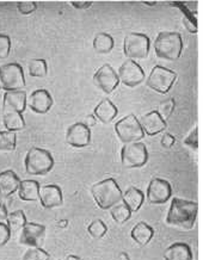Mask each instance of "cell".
<instances>
[{"mask_svg": "<svg viewBox=\"0 0 203 260\" xmlns=\"http://www.w3.org/2000/svg\"><path fill=\"white\" fill-rule=\"evenodd\" d=\"M22 260H49V254L42 248L32 247L24 253Z\"/></svg>", "mask_w": 203, "mask_h": 260, "instance_id": "32", "label": "cell"}, {"mask_svg": "<svg viewBox=\"0 0 203 260\" xmlns=\"http://www.w3.org/2000/svg\"><path fill=\"white\" fill-rule=\"evenodd\" d=\"M198 204L196 202L172 198V203L166 216V223L171 227H176L189 231L194 227L197 218Z\"/></svg>", "mask_w": 203, "mask_h": 260, "instance_id": "1", "label": "cell"}, {"mask_svg": "<svg viewBox=\"0 0 203 260\" xmlns=\"http://www.w3.org/2000/svg\"><path fill=\"white\" fill-rule=\"evenodd\" d=\"M119 114L118 108L116 105H113L109 99H104L102 101L97 107L95 108L94 116L97 119H99L102 123H110L113 118L116 117Z\"/></svg>", "mask_w": 203, "mask_h": 260, "instance_id": "21", "label": "cell"}, {"mask_svg": "<svg viewBox=\"0 0 203 260\" xmlns=\"http://www.w3.org/2000/svg\"><path fill=\"white\" fill-rule=\"evenodd\" d=\"M48 72V66L46 60L43 59H34L29 62V74L32 77L42 78L46 77Z\"/></svg>", "mask_w": 203, "mask_h": 260, "instance_id": "30", "label": "cell"}, {"mask_svg": "<svg viewBox=\"0 0 203 260\" xmlns=\"http://www.w3.org/2000/svg\"><path fill=\"white\" fill-rule=\"evenodd\" d=\"M10 239H11V229L4 222H0V246L8 244Z\"/></svg>", "mask_w": 203, "mask_h": 260, "instance_id": "36", "label": "cell"}, {"mask_svg": "<svg viewBox=\"0 0 203 260\" xmlns=\"http://www.w3.org/2000/svg\"><path fill=\"white\" fill-rule=\"evenodd\" d=\"M132 239L140 246H146L149 242L152 240L154 231L152 227L144 222H139L135 227L132 229Z\"/></svg>", "mask_w": 203, "mask_h": 260, "instance_id": "24", "label": "cell"}, {"mask_svg": "<svg viewBox=\"0 0 203 260\" xmlns=\"http://www.w3.org/2000/svg\"><path fill=\"white\" fill-rule=\"evenodd\" d=\"M106 231H108V228H106L104 222L101 220L92 221L91 224L88 227V232L90 233L91 237L95 239H99V238L104 237Z\"/></svg>", "mask_w": 203, "mask_h": 260, "instance_id": "31", "label": "cell"}, {"mask_svg": "<svg viewBox=\"0 0 203 260\" xmlns=\"http://www.w3.org/2000/svg\"><path fill=\"white\" fill-rule=\"evenodd\" d=\"M3 122L8 132H18L25 128V121L20 112L3 111Z\"/></svg>", "mask_w": 203, "mask_h": 260, "instance_id": "25", "label": "cell"}, {"mask_svg": "<svg viewBox=\"0 0 203 260\" xmlns=\"http://www.w3.org/2000/svg\"><path fill=\"white\" fill-rule=\"evenodd\" d=\"M11 50V40L8 35L0 34V59H6Z\"/></svg>", "mask_w": 203, "mask_h": 260, "instance_id": "34", "label": "cell"}, {"mask_svg": "<svg viewBox=\"0 0 203 260\" xmlns=\"http://www.w3.org/2000/svg\"><path fill=\"white\" fill-rule=\"evenodd\" d=\"M149 152L142 142L127 143L121 150V162L126 169H137L146 165Z\"/></svg>", "mask_w": 203, "mask_h": 260, "instance_id": "8", "label": "cell"}, {"mask_svg": "<svg viewBox=\"0 0 203 260\" xmlns=\"http://www.w3.org/2000/svg\"><path fill=\"white\" fill-rule=\"evenodd\" d=\"M72 6L75 9H89L92 5L91 2H72Z\"/></svg>", "mask_w": 203, "mask_h": 260, "instance_id": "39", "label": "cell"}, {"mask_svg": "<svg viewBox=\"0 0 203 260\" xmlns=\"http://www.w3.org/2000/svg\"><path fill=\"white\" fill-rule=\"evenodd\" d=\"M67 260H80V259L77 258V256H74V255H70V256H67Z\"/></svg>", "mask_w": 203, "mask_h": 260, "instance_id": "42", "label": "cell"}, {"mask_svg": "<svg viewBox=\"0 0 203 260\" xmlns=\"http://www.w3.org/2000/svg\"><path fill=\"white\" fill-rule=\"evenodd\" d=\"M26 99L25 91L5 92L3 111H17L22 114L26 109Z\"/></svg>", "mask_w": 203, "mask_h": 260, "instance_id": "18", "label": "cell"}, {"mask_svg": "<svg viewBox=\"0 0 203 260\" xmlns=\"http://www.w3.org/2000/svg\"><path fill=\"white\" fill-rule=\"evenodd\" d=\"M46 227L42 224L26 222V224L20 229L19 244L30 246V247H39V241L44 235Z\"/></svg>", "mask_w": 203, "mask_h": 260, "instance_id": "14", "label": "cell"}, {"mask_svg": "<svg viewBox=\"0 0 203 260\" xmlns=\"http://www.w3.org/2000/svg\"><path fill=\"white\" fill-rule=\"evenodd\" d=\"M37 4L35 2H20L17 5V10H18L19 13L22 15H30L34 11H36Z\"/></svg>", "mask_w": 203, "mask_h": 260, "instance_id": "35", "label": "cell"}, {"mask_svg": "<svg viewBox=\"0 0 203 260\" xmlns=\"http://www.w3.org/2000/svg\"><path fill=\"white\" fill-rule=\"evenodd\" d=\"M151 41L149 36L141 32H130L123 41V51L129 60L144 59L150 53Z\"/></svg>", "mask_w": 203, "mask_h": 260, "instance_id": "6", "label": "cell"}, {"mask_svg": "<svg viewBox=\"0 0 203 260\" xmlns=\"http://www.w3.org/2000/svg\"><path fill=\"white\" fill-rule=\"evenodd\" d=\"M94 84L104 93H111L120 84L119 75L110 64L105 63L95 73Z\"/></svg>", "mask_w": 203, "mask_h": 260, "instance_id": "11", "label": "cell"}, {"mask_svg": "<svg viewBox=\"0 0 203 260\" xmlns=\"http://www.w3.org/2000/svg\"><path fill=\"white\" fill-rule=\"evenodd\" d=\"M0 86L6 92L22 91L25 86V78L19 63L12 62L0 66Z\"/></svg>", "mask_w": 203, "mask_h": 260, "instance_id": "5", "label": "cell"}, {"mask_svg": "<svg viewBox=\"0 0 203 260\" xmlns=\"http://www.w3.org/2000/svg\"><path fill=\"white\" fill-rule=\"evenodd\" d=\"M20 181L18 176L11 170L0 173V196L9 197L18 191Z\"/></svg>", "mask_w": 203, "mask_h": 260, "instance_id": "19", "label": "cell"}, {"mask_svg": "<svg viewBox=\"0 0 203 260\" xmlns=\"http://www.w3.org/2000/svg\"><path fill=\"white\" fill-rule=\"evenodd\" d=\"M144 194L141 190L136 187H129L125 193L122 194V203H125L132 213H135L143 204Z\"/></svg>", "mask_w": 203, "mask_h": 260, "instance_id": "23", "label": "cell"}, {"mask_svg": "<svg viewBox=\"0 0 203 260\" xmlns=\"http://www.w3.org/2000/svg\"><path fill=\"white\" fill-rule=\"evenodd\" d=\"M91 141V132L84 123L79 122L72 124L67 129L66 133V142L67 145L75 148H82L86 147Z\"/></svg>", "mask_w": 203, "mask_h": 260, "instance_id": "13", "label": "cell"}, {"mask_svg": "<svg viewBox=\"0 0 203 260\" xmlns=\"http://www.w3.org/2000/svg\"><path fill=\"white\" fill-rule=\"evenodd\" d=\"M96 121H97V118H96L94 115H89L88 117L85 118V123H84V124H85L86 126H88V128H91V126L96 125Z\"/></svg>", "mask_w": 203, "mask_h": 260, "instance_id": "40", "label": "cell"}, {"mask_svg": "<svg viewBox=\"0 0 203 260\" xmlns=\"http://www.w3.org/2000/svg\"><path fill=\"white\" fill-rule=\"evenodd\" d=\"M139 122L144 134L150 136L159 134V133L166 129V122L160 117L157 110L151 111L149 114L143 115Z\"/></svg>", "mask_w": 203, "mask_h": 260, "instance_id": "17", "label": "cell"}, {"mask_svg": "<svg viewBox=\"0 0 203 260\" xmlns=\"http://www.w3.org/2000/svg\"><path fill=\"white\" fill-rule=\"evenodd\" d=\"M183 50V40L181 34L175 31H163L154 41V51L159 59L176 61L181 57Z\"/></svg>", "mask_w": 203, "mask_h": 260, "instance_id": "2", "label": "cell"}, {"mask_svg": "<svg viewBox=\"0 0 203 260\" xmlns=\"http://www.w3.org/2000/svg\"><path fill=\"white\" fill-rule=\"evenodd\" d=\"M26 105L36 114H46L53 105V98L47 90H36L26 99Z\"/></svg>", "mask_w": 203, "mask_h": 260, "instance_id": "15", "label": "cell"}, {"mask_svg": "<svg viewBox=\"0 0 203 260\" xmlns=\"http://www.w3.org/2000/svg\"><path fill=\"white\" fill-rule=\"evenodd\" d=\"M119 79L126 86L135 87L144 80V72L134 60H127L119 68Z\"/></svg>", "mask_w": 203, "mask_h": 260, "instance_id": "10", "label": "cell"}, {"mask_svg": "<svg viewBox=\"0 0 203 260\" xmlns=\"http://www.w3.org/2000/svg\"><path fill=\"white\" fill-rule=\"evenodd\" d=\"M132 214L133 213L129 210V208L125 203L116 204L111 208V217L118 223H125V222H127L132 217Z\"/></svg>", "mask_w": 203, "mask_h": 260, "instance_id": "28", "label": "cell"}, {"mask_svg": "<svg viewBox=\"0 0 203 260\" xmlns=\"http://www.w3.org/2000/svg\"><path fill=\"white\" fill-rule=\"evenodd\" d=\"M0 88H2V86H0Z\"/></svg>", "mask_w": 203, "mask_h": 260, "instance_id": "43", "label": "cell"}, {"mask_svg": "<svg viewBox=\"0 0 203 260\" xmlns=\"http://www.w3.org/2000/svg\"><path fill=\"white\" fill-rule=\"evenodd\" d=\"M165 260H192L190 246L184 242H175L164 252Z\"/></svg>", "mask_w": 203, "mask_h": 260, "instance_id": "20", "label": "cell"}, {"mask_svg": "<svg viewBox=\"0 0 203 260\" xmlns=\"http://www.w3.org/2000/svg\"><path fill=\"white\" fill-rule=\"evenodd\" d=\"M173 143H175V136H172L171 134H164L163 139H161V146L165 147V148H170Z\"/></svg>", "mask_w": 203, "mask_h": 260, "instance_id": "37", "label": "cell"}, {"mask_svg": "<svg viewBox=\"0 0 203 260\" xmlns=\"http://www.w3.org/2000/svg\"><path fill=\"white\" fill-rule=\"evenodd\" d=\"M24 165L30 176H44L53 169L54 159L48 150L34 147L27 152Z\"/></svg>", "mask_w": 203, "mask_h": 260, "instance_id": "4", "label": "cell"}, {"mask_svg": "<svg viewBox=\"0 0 203 260\" xmlns=\"http://www.w3.org/2000/svg\"><path fill=\"white\" fill-rule=\"evenodd\" d=\"M176 79L177 74L173 71L163 66H156L151 71L149 79H147V86L158 93L165 94L170 91Z\"/></svg>", "mask_w": 203, "mask_h": 260, "instance_id": "9", "label": "cell"}, {"mask_svg": "<svg viewBox=\"0 0 203 260\" xmlns=\"http://www.w3.org/2000/svg\"><path fill=\"white\" fill-rule=\"evenodd\" d=\"M41 185L36 180H22L18 187V196L22 201L35 202L39 200Z\"/></svg>", "mask_w": 203, "mask_h": 260, "instance_id": "22", "label": "cell"}, {"mask_svg": "<svg viewBox=\"0 0 203 260\" xmlns=\"http://www.w3.org/2000/svg\"><path fill=\"white\" fill-rule=\"evenodd\" d=\"M173 109H175V101H173V98H170V99H167V101L160 103L159 107H158L157 112L159 114L160 117L165 121V119L170 117L172 112H173Z\"/></svg>", "mask_w": 203, "mask_h": 260, "instance_id": "33", "label": "cell"}, {"mask_svg": "<svg viewBox=\"0 0 203 260\" xmlns=\"http://www.w3.org/2000/svg\"><path fill=\"white\" fill-rule=\"evenodd\" d=\"M115 132L119 139L126 145L127 143L139 142L144 136L139 119L134 115H128L125 118L120 119L115 124Z\"/></svg>", "mask_w": 203, "mask_h": 260, "instance_id": "7", "label": "cell"}, {"mask_svg": "<svg viewBox=\"0 0 203 260\" xmlns=\"http://www.w3.org/2000/svg\"><path fill=\"white\" fill-rule=\"evenodd\" d=\"M192 141H195L196 145H198V138H197V128L194 129L192 134L189 135V138L185 140V143L189 146H192Z\"/></svg>", "mask_w": 203, "mask_h": 260, "instance_id": "38", "label": "cell"}, {"mask_svg": "<svg viewBox=\"0 0 203 260\" xmlns=\"http://www.w3.org/2000/svg\"><path fill=\"white\" fill-rule=\"evenodd\" d=\"M6 222H8L9 228L12 231H18V229H22L24 225L26 224V217L25 214H24L23 210H16L13 213L9 214L8 218H6Z\"/></svg>", "mask_w": 203, "mask_h": 260, "instance_id": "27", "label": "cell"}, {"mask_svg": "<svg viewBox=\"0 0 203 260\" xmlns=\"http://www.w3.org/2000/svg\"><path fill=\"white\" fill-rule=\"evenodd\" d=\"M39 200L46 209L59 207L63 204V191L57 185H43L40 187Z\"/></svg>", "mask_w": 203, "mask_h": 260, "instance_id": "16", "label": "cell"}, {"mask_svg": "<svg viewBox=\"0 0 203 260\" xmlns=\"http://www.w3.org/2000/svg\"><path fill=\"white\" fill-rule=\"evenodd\" d=\"M92 196L98 207L103 210L111 209L113 205L122 201V191L115 179L108 178L99 183H96L91 189Z\"/></svg>", "mask_w": 203, "mask_h": 260, "instance_id": "3", "label": "cell"}, {"mask_svg": "<svg viewBox=\"0 0 203 260\" xmlns=\"http://www.w3.org/2000/svg\"><path fill=\"white\" fill-rule=\"evenodd\" d=\"M172 196V187L167 180L156 178L147 187V200L152 204H164Z\"/></svg>", "mask_w": 203, "mask_h": 260, "instance_id": "12", "label": "cell"}, {"mask_svg": "<svg viewBox=\"0 0 203 260\" xmlns=\"http://www.w3.org/2000/svg\"><path fill=\"white\" fill-rule=\"evenodd\" d=\"M17 135L15 132H0V150L10 152L16 148Z\"/></svg>", "mask_w": 203, "mask_h": 260, "instance_id": "29", "label": "cell"}, {"mask_svg": "<svg viewBox=\"0 0 203 260\" xmlns=\"http://www.w3.org/2000/svg\"><path fill=\"white\" fill-rule=\"evenodd\" d=\"M9 216V213H8V209H6V207L3 203H0V222L5 221L6 218Z\"/></svg>", "mask_w": 203, "mask_h": 260, "instance_id": "41", "label": "cell"}, {"mask_svg": "<svg viewBox=\"0 0 203 260\" xmlns=\"http://www.w3.org/2000/svg\"><path fill=\"white\" fill-rule=\"evenodd\" d=\"M113 39L111 35L105 32H99L94 40V49L98 54H108L113 48Z\"/></svg>", "mask_w": 203, "mask_h": 260, "instance_id": "26", "label": "cell"}]
</instances>
